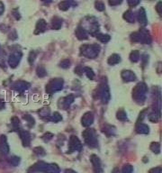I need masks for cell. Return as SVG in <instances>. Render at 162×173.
<instances>
[{"instance_id": "cell-1", "label": "cell", "mask_w": 162, "mask_h": 173, "mask_svg": "<svg viewBox=\"0 0 162 173\" xmlns=\"http://www.w3.org/2000/svg\"><path fill=\"white\" fill-rule=\"evenodd\" d=\"M60 170L59 166L54 163H46L44 161H39L32 166L28 172H44V173H60Z\"/></svg>"}, {"instance_id": "cell-2", "label": "cell", "mask_w": 162, "mask_h": 173, "mask_svg": "<svg viewBox=\"0 0 162 173\" xmlns=\"http://www.w3.org/2000/svg\"><path fill=\"white\" fill-rule=\"evenodd\" d=\"M148 86L145 83L141 82L137 84L132 90V97L138 104H143L147 96Z\"/></svg>"}, {"instance_id": "cell-3", "label": "cell", "mask_w": 162, "mask_h": 173, "mask_svg": "<svg viewBox=\"0 0 162 173\" xmlns=\"http://www.w3.org/2000/svg\"><path fill=\"white\" fill-rule=\"evenodd\" d=\"M100 52V46L98 44H84L80 47V53L88 59H95Z\"/></svg>"}, {"instance_id": "cell-4", "label": "cell", "mask_w": 162, "mask_h": 173, "mask_svg": "<svg viewBox=\"0 0 162 173\" xmlns=\"http://www.w3.org/2000/svg\"><path fill=\"white\" fill-rule=\"evenodd\" d=\"M82 136L85 140V143L89 147H96L97 146V137L96 133L93 129H86L82 133Z\"/></svg>"}, {"instance_id": "cell-5", "label": "cell", "mask_w": 162, "mask_h": 173, "mask_svg": "<svg viewBox=\"0 0 162 173\" xmlns=\"http://www.w3.org/2000/svg\"><path fill=\"white\" fill-rule=\"evenodd\" d=\"M63 87V79L61 78H53L46 86V92L48 94H53L62 89Z\"/></svg>"}, {"instance_id": "cell-6", "label": "cell", "mask_w": 162, "mask_h": 173, "mask_svg": "<svg viewBox=\"0 0 162 173\" xmlns=\"http://www.w3.org/2000/svg\"><path fill=\"white\" fill-rule=\"evenodd\" d=\"M98 93H99V97L101 99L103 104H107L110 100V89H109V86L106 83H102L101 86L98 89Z\"/></svg>"}, {"instance_id": "cell-7", "label": "cell", "mask_w": 162, "mask_h": 173, "mask_svg": "<svg viewBox=\"0 0 162 173\" xmlns=\"http://www.w3.org/2000/svg\"><path fill=\"white\" fill-rule=\"evenodd\" d=\"M82 150V143L80 140L77 138V136L72 135L69 138V143H68V152H80Z\"/></svg>"}, {"instance_id": "cell-8", "label": "cell", "mask_w": 162, "mask_h": 173, "mask_svg": "<svg viewBox=\"0 0 162 173\" xmlns=\"http://www.w3.org/2000/svg\"><path fill=\"white\" fill-rule=\"evenodd\" d=\"M21 59H22V53L20 52H15L11 53L8 57L9 66L11 68H16Z\"/></svg>"}, {"instance_id": "cell-9", "label": "cell", "mask_w": 162, "mask_h": 173, "mask_svg": "<svg viewBox=\"0 0 162 173\" xmlns=\"http://www.w3.org/2000/svg\"><path fill=\"white\" fill-rule=\"evenodd\" d=\"M90 160H91V162H92V165H93V169H94L95 173H102L103 168L100 159L96 155L93 154V155H91V157H90Z\"/></svg>"}, {"instance_id": "cell-10", "label": "cell", "mask_w": 162, "mask_h": 173, "mask_svg": "<svg viewBox=\"0 0 162 173\" xmlns=\"http://www.w3.org/2000/svg\"><path fill=\"white\" fill-rule=\"evenodd\" d=\"M94 115L92 112H86L81 118V123L84 127H89L94 123Z\"/></svg>"}, {"instance_id": "cell-11", "label": "cell", "mask_w": 162, "mask_h": 173, "mask_svg": "<svg viewBox=\"0 0 162 173\" xmlns=\"http://www.w3.org/2000/svg\"><path fill=\"white\" fill-rule=\"evenodd\" d=\"M30 86V84L27 83L26 81L24 80H18L16 81L14 85H13V88L19 93H23L24 91H25L26 89Z\"/></svg>"}, {"instance_id": "cell-12", "label": "cell", "mask_w": 162, "mask_h": 173, "mask_svg": "<svg viewBox=\"0 0 162 173\" xmlns=\"http://www.w3.org/2000/svg\"><path fill=\"white\" fill-rule=\"evenodd\" d=\"M19 135L21 137V140H22V143H23V145L24 146H29L30 143H31V135L30 133L25 131V130L20 129L19 131Z\"/></svg>"}, {"instance_id": "cell-13", "label": "cell", "mask_w": 162, "mask_h": 173, "mask_svg": "<svg viewBox=\"0 0 162 173\" xmlns=\"http://www.w3.org/2000/svg\"><path fill=\"white\" fill-rule=\"evenodd\" d=\"M74 102V96L68 95L60 100V106L62 109H67Z\"/></svg>"}, {"instance_id": "cell-14", "label": "cell", "mask_w": 162, "mask_h": 173, "mask_svg": "<svg viewBox=\"0 0 162 173\" xmlns=\"http://www.w3.org/2000/svg\"><path fill=\"white\" fill-rule=\"evenodd\" d=\"M9 145L7 143V140L5 135H1L0 137V152L1 153H3L4 155H7L9 153Z\"/></svg>"}, {"instance_id": "cell-15", "label": "cell", "mask_w": 162, "mask_h": 173, "mask_svg": "<svg viewBox=\"0 0 162 173\" xmlns=\"http://www.w3.org/2000/svg\"><path fill=\"white\" fill-rule=\"evenodd\" d=\"M121 77L125 82H132V81L136 80L137 78L134 72H132L131 70H123V71H122Z\"/></svg>"}, {"instance_id": "cell-16", "label": "cell", "mask_w": 162, "mask_h": 173, "mask_svg": "<svg viewBox=\"0 0 162 173\" xmlns=\"http://www.w3.org/2000/svg\"><path fill=\"white\" fill-rule=\"evenodd\" d=\"M76 36L78 40H86L88 38V34L82 26H78L76 29Z\"/></svg>"}, {"instance_id": "cell-17", "label": "cell", "mask_w": 162, "mask_h": 173, "mask_svg": "<svg viewBox=\"0 0 162 173\" xmlns=\"http://www.w3.org/2000/svg\"><path fill=\"white\" fill-rule=\"evenodd\" d=\"M136 132L141 134H148L150 133V127L143 123H137Z\"/></svg>"}, {"instance_id": "cell-18", "label": "cell", "mask_w": 162, "mask_h": 173, "mask_svg": "<svg viewBox=\"0 0 162 173\" xmlns=\"http://www.w3.org/2000/svg\"><path fill=\"white\" fill-rule=\"evenodd\" d=\"M137 19H138V21H139L140 24H141L143 26L147 25V16H146L145 9L141 7V8L139 10L138 15H137Z\"/></svg>"}, {"instance_id": "cell-19", "label": "cell", "mask_w": 162, "mask_h": 173, "mask_svg": "<svg viewBox=\"0 0 162 173\" xmlns=\"http://www.w3.org/2000/svg\"><path fill=\"white\" fill-rule=\"evenodd\" d=\"M103 133L108 136V137H111L113 136L115 134V127L114 126H112L110 124H104V126L103 127Z\"/></svg>"}, {"instance_id": "cell-20", "label": "cell", "mask_w": 162, "mask_h": 173, "mask_svg": "<svg viewBox=\"0 0 162 173\" xmlns=\"http://www.w3.org/2000/svg\"><path fill=\"white\" fill-rule=\"evenodd\" d=\"M140 33H141V43H146V44H150L151 43L150 35V33L147 30L141 29V30H140Z\"/></svg>"}, {"instance_id": "cell-21", "label": "cell", "mask_w": 162, "mask_h": 173, "mask_svg": "<svg viewBox=\"0 0 162 173\" xmlns=\"http://www.w3.org/2000/svg\"><path fill=\"white\" fill-rule=\"evenodd\" d=\"M47 28V24L46 22L43 20V19H41L37 22L36 24V30H35V34H41V33H43Z\"/></svg>"}, {"instance_id": "cell-22", "label": "cell", "mask_w": 162, "mask_h": 173, "mask_svg": "<svg viewBox=\"0 0 162 173\" xmlns=\"http://www.w3.org/2000/svg\"><path fill=\"white\" fill-rule=\"evenodd\" d=\"M123 19L126 20L129 23H134L135 22V16L132 10H128L123 14Z\"/></svg>"}, {"instance_id": "cell-23", "label": "cell", "mask_w": 162, "mask_h": 173, "mask_svg": "<svg viewBox=\"0 0 162 173\" xmlns=\"http://www.w3.org/2000/svg\"><path fill=\"white\" fill-rule=\"evenodd\" d=\"M62 26V19H60L59 17H54L51 21V27L52 29H55V30H59L60 27Z\"/></svg>"}, {"instance_id": "cell-24", "label": "cell", "mask_w": 162, "mask_h": 173, "mask_svg": "<svg viewBox=\"0 0 162 173\" xmlns=\"http://www.w3.org/2000/svg\"><path fill=\"white\" fill-rule=\"evenodd\" d=\"M120 61H121V57L118 54H113L108 58L107 62H108L109 65H115V64H118Z\"/></svg>"}, {"instance_id": "cell-25", "label": "cell", "mask_w": 162, "mask_h": 173, "mask_svg": "<svg viewBox=\"0 0 162 173\" xmlns=\"http://www.w3.org/2000/svg\"><path fill=\"white\" fill-rule=\"evenodd\" d=\"M116 117H117V119H118L119 121H127V114H126V112H125L124 110H123V109H120L119 111L117 112Z\"/></svg>"}, {"instance_id": "cell-26", "label": "cell", "mask_w": 162, "mask_h": 173, "mask_svg": "<svg viewBox=\"0 0 162 173\" xmlns=\"http://www.w3.org/2000/svg\"><path fill=\"white\" fill-rule=\"evenodd\" d=\"M95 36H96V38H97V40H98L99 42H101V43H108V42L110 41V39H111V37H110L108 35L97 34Z\"/></svg>"}, {"instance_id": "cell-27", "label": "cell", "mask_w": 162, "mask_h": 173, "mask_svg": "<svg viewBox=\"0 0 162 173\" xmlns=\"http://www.w3.org/2000/svg\"><path fill=\"white\" fill-rule=\"evenodd\" d=\"M141 59V54L138 51H132L130 54V60L132 62H137Z\"/></svg>"}, {"instance_id": "cell-28", "label": "cell", "mask_w": 162, "mask_h": 173, "mask_svg": "<svg viewBox=\"0 0 162 173\" xmlns=\"http://www.w3.org/2000/svg\"><path fill=\"white\" fill-rule=\"evenodd\" d=\"M131 40L134 43H141V35L140 32H135L131 35Z\"/></svg>"}, {"instance_id": "cell-29", "label": "cell", "mask_w": 162, "mask_h": 173, "mask_svg": "<svg viewBox=\"0 0 162 173\" xmlns=\"http://www.w3.org/2000/svg\"><path fill=\"white\" fill-rule=\"evenodd\" d=\"M71 4H70V0H65V1H62L61 3H60L59 5V7L60 10L62 11H67L69 7H70Z\"/></svg>"}, {"instance_id": "cell-30", "label": "cell", "mask_w": 162, "mask_h": 173, "mask_svg": "<svg viewBox=\"0 0 162 173\" xmlns=\"http://www.w3.org/2000/svg\"><path fill=\"white\" fill-rule=\"evenodd\" d=\"M84 73L89 79H93L95 78V72L93 69L89 67H84Z\"/></svg>"}, {"instance_id": "cell-31", "label": "cell", "mask_w": 162, "mask_h": 173, "mask_svg": "<svg viewBox=\"0 0 162 173\" xmlns=\"http://www.w3.org/2000/svg\"><path fill=\"white\" fill-rule=\"evenodd\" d=\"M61 120H62V116L60 115V114L59 112H54L50 117V121L55 122V123H58Z\"/></svg>"}, {"instance_id": "cell-32", "label": "cell", "mask_w": 162, "mask_h": 173, "mask_svg": "<svg viewBox=\"0 0 162 173\" xmlns=\"http://www.w3.org/2000/svg\"><path fill=\"white\" fill-rule=\"evenodd\" d=\"M36 73H37V76L40 77V78H43L47 75V71L46 69L43 68V66H39L37 69H36Z\"/></svg>"}, {"instance_id": "cell-33", "label": "cell", "mask_w": 162, "mask_h": 173, "mask_svg": "<svg viewBox=\"0 0 162 173\" xmlns=\"http://www.w3.org/2000/svg\"><path fill=\"white\" fill-rule=\"evenodd\" d=\"M150 150L155 153H160V143H152L150 144Z\"/></svg>"}, {"instance_id": "cell-34", "label": "cell", "mask_w": 162, "mask_h": 173, "mask_svg": "<svg viewBox=\"0 0 162 173\" xmlns=\"http://www.w3.org/2000/svg\"><path fill=\"white\" fill-rule=\"evenodd\" d=\"M8 162L10 164L12 165V166H14V167H16L19 165L20 163V158H18V157H16V156H14V157H11V158H9L8 159Z\"/></svg>"}, {"instance_id": "cell-35", "label": "cell", "mask_w": 162, "mask_h": 173, "mask_svg": "<svg viewBox=\"0 0 162 173\" xmlns=\"http://www.w3.org/2000/svg\"><path fill=\"white\" fill-rule=\"evenodd\" d=\"M160 119V115L158 114H156L155 112H152L151 114H150L149 115V120L150 122H153V123H157Z\"/></svg>"}, {"instance_id": "cell-36", "label": "cell", "mask_w": 162, "mask_h": 173, "mask_svg": "<svg viewBox=\"0 0 162 173\" xmlns=\"http://www.w3.org/2000/svg\"><path fill=\"white\" fill-rule=\"evenodd\" d=\"M24 119L28 123V124H29L30 127H32V126H34V119L31 116V115H25L24 116Z\"/></svg>"}, {"instance_id": "cell-37", "label": "cell", "mask_w": 162, "mask_h": 173, "mask_svg": "<svg viewBox=\"0 0 162 173\" xmlns=\"http://www.w3.org/2000/svg\"><path fill=\"white\" fill-rule=\"evenodd\" d=\"M12 125H13V128L15 130H18V127H19V124H20V120L18 119V117L15 116L12 118Z\"/></svg>"}, {"instance_id": "cell-38", "label": "cell", "mask_w": 162, "mask_h": 173, "mask_svg": "<svg viewBox=\"0 0 162 173\" xmlns=\"http://www.w3.org/2000/svg\"><path fill=\"white\" fill-rule=\"evenodd\" d=\"M133 171V168L132 166L130 164H126L123 166V170H122V172L123 173H132Z\"/></svg>"}, {"instance_id": "cell-39", "label": "cell", "mask_w": 162, "mask_h": 173, "mask_svg": "<svg viewBox=\"0 0 162 173\" xmlns=\"http://www.w3.org/2000/svg\"><path fill=\"white\" fill-rule=\"evenodd\" d=\"M95 8L96 10H98V11H104V3H102L101 1H99V0H97V1H95Z\"/></svg>"}, {"instance_id": "cell-40", "label": "cell", "mask_w": 162, "mask_h": 173, "mask_svg": "<svg viewBox=\"0 0 162 173\" xmlns=\"http://www.w3.org/2000/svg\"><path fill=\"white\" fill-rule=\"evenodd\" d=\"M70 66V61L69 60H63L60 63V67H61L62 69H68Z\"/></svg>"}, {"instance_id": "cell-41", "label": "cell", "mask_w": 162, "mask_h": 173, "mask_svg": "<svg viewBox=\"0 0 162 173\" xmlns=\"http://www.w3.org/2000/svg\"><path fill=\"white\" fill-rule=\"evenodd\" d=\"M35 58H36V52H31L29 54V57H28V61L30 64H33L35 61Z\"/></svg>"}, {"instance_id": "cell-42", "label": "cell", "mask_w": 162, "mask_h": 173, "mask_svg": "<svg viewBox=\"0 0 162 173\" xmlns=\"http://www.w3.org/2000/svg\"><path fill=\"white\" fill-rule=\"evenodd\" d=\"M34 151V152H35L37 155H40V156L45 155V152H44V150H43L42 147L35 148Z\"/></svg>"}, {"instance_id": "cell-43", "label": "cell", "mask_w": 162, "mask_h": 173, "mask_svg": "<svg viewBox=\"0 0 162 173\" xmlns=\"http://www.w3.org/2000/svg\"><path fill=\"white\" fill-rule=\"evenodd\" d=\"M52 137H53V134H52V133H46L43 136V139L44 142L47 143V142L51 141V139H52Z\"/></svg>"}, {"instance_id": "cell-44", "label": "cell", "mask_w": 162, "mask_h": 173, "mask_svg": "<svg viewBox=\"0 0 162 173\" xmlns=\"http://www.w3.org/2000/svg\"><path fill=\"white\" fill-rule=\"evenodd\" d=\"M75 72L77 73V75L81 76L83 74V72H84V67H82L81 65H78L77 68L75 69Z\"/></svg>"}, {"instance_id": "cell-45", "label": "cell", "mask_w": 162, "mask_h": 173, "mask_svg": "<svg viewBox=\"0 0 162 173\" xmlns=\"http://www.w3.org/2000/svg\"><path fill=\"white\" fill-rule=\"evenodd\" d=\"M140 3V0H128V4L130 7H136L139 5Z\"/></svg>"}, {"instance_id": "cell-46", "label": "cell", "mask_w": 162, "mask_h": 173, "mask_svg": "<svg viewBox=\"0 0 162 173\" xmlns=\"http://www.w3.org/2000/svg\"><path fill=\"white\" fill-rule=\"evenodd\" d=\"M108 1H109V5L113 6V7L118 6V5H120L123 2V0H108Z\"/></svg>"}, {"instance_id": "cell-47", "label": "cell", "mask_w": 162, "mask_h": 173, "mask_svg": "<svg viewBox=\"0 0 162 173\" xmlns=\"http://www.w3.org/2000/svg\"><path fill=\"white\" fill-rule=\"evenodd\" d=\"M162 171V169L160 167H156V168H153V169H151L149 173H161Z\"/></svg>"}, {"instance_id": "cell-48", "label": "cell", "mask_w": 162, "mask_h": 173, "mask_svg": "<svg viewBox=\"0 0 162 173\" xmlns=\"http://www.w3.org/2000/svg\"><path fill=\"white\" fill-rule=\"evenodd\" d=\"M4 54L2 52H0V66L1 67H5V61H4Z\"/></svg>"}, {"instance_id": "cell-49", "label": "cell", "mask_w": 162, "mask_h": 173, "mask_svg": "<svg viewBox=\"0 0 162 173\" xmlns=\"http://www.w3.org/2000/svg\"><path fill=\"white\" fill-rule=\"evenodd\" d=\"M156 10H157V12L160 15L161 14V2H159L158 3V5H157V7H156Z\"/></svg>"}, {"instance_id": "cell-50", "label": "cell", "mask_w": 162, "mask_h": 173, "mask_svg": "<svg viewBox=\"0 0 162 173\" xmlns=\"http://www.w3.org/2000/svg\"><path fill=\"white\" fill-rule=\"evenodd\" d=\"M4 11H5V6H4V4L0 1V16L4 13Z\"/></svg>"}, {"instance_id": "cell-51", "label": "cell", "mask_w": 162, "mask_h": 173, "mask_svg": "<svg viewBox=\"0 0 162 173\" xmlns=\"http://www.w3.org/2000/svg\"><path fill=\"white\" fill-rule=\"evenodd\" d=\"M65 173H77L75 171L71 170V169H68V170H66L65 171Z\"/></svg>"}, {"instance_id": "cell-52", "label": "cell", "mask_w": 162, "mask_h": 173, "mask_svg": "<svg viewBox=\"0 0 162 173\" xmlns=\"http://www.w3.org/2000/svg\"><path fill=\"white\" fill-rule=\"evenodd\" d=\"M5 106V103L3 102V100H0V109H3Z\"/></svg>"}, {"instance_id": "cell-53", "label": "cell", "mask_w": 162, "mask_h": 173, "mask_svg": "<svg viewBox=\"0 0 162 173\" xmlns=\"http://www.w3.org/2000/svg\"><path fill=\"white\" fill-rule=\"evenodd\" d=\"M113 173H121V172H120L119 169H117V168H115V169L113 170Z\"/></svg>"}, {"instance_id": "cell-54", "label": "cell", "mask_w": 162, "mask_h": 173, "mask_svg": "<svg viewBox=\"0 0 162 173\" xmlns=\"http://www.w3.org/2000/svg\"><path fill=\"white\" fill-rule=\"evenodd\" d=\"M43 2H45V3H50L51 2V0H42Z\"/></svg>"}, {"instance_id": "cell-55", "label": "cell", "mask_w": 162, "mask_h": 173, "mask_svg": "<svg viewBox=\"0 0 162 173\" xmlns=\"http://www.w3.org/2000/svg\"><path fill=\"white\" fill-rule=\"evenodd\" d=\"M70 1H71V0H70Z\"/></svg>"}]
</instances>
